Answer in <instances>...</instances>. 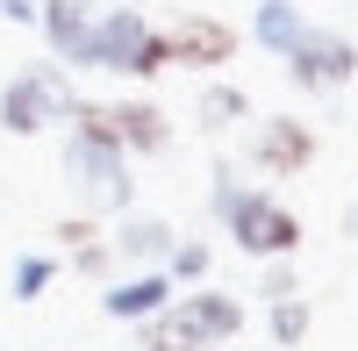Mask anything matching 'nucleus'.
Segmentation results:
<instances>
[{"instance_id":"nucleus-8","label":"nucleus","mask_w":358,"mask_h":351,"mask_svg":"<svg viewBox=\"0 0 358 351\" xmlns=\"http://www.w3.org/2000/svg\"><path fill=\"white\" fill-rule=\"evenodd\" d=\"M172 237H179V229H172L165 215H151V208H129V215H115V229H108V251H115V266H122V273H151V266H165Z\"/></svg>"},{"instance_id":"nucleus-1","label":"nucleus","mask_w":358,"mask_h":351,"mask_svg":"<svg viewBox=\"0 0 358 351\" xmlns=\"http://www.w3.org/2000/svg\"><path fill=\"white\" fill-rule=\"evenodd\" d=\"M208 215H215L229 237H236V251L258 258V266H265V258H294V251H301V215H294L273 187L236 180L229 158H215V172H208Z\"/></svg>"},{"instance_id":"nucleus-15","label":"nucleus","mask_w":358,"mask_h":351,"mask_svg":"<svg viewBox=\"0 0 358 351\" xmlns=\"http://www.w3.org/2000/svg\"><path fill=\"white\" fill-rule=\"evenodd\" d=\"M57 273H65V258H57V251H22L15 266H8V294H15V301H43L50 287H57Z\"/></svg>"},{"instance_id":"nucleus-6","label":"nucleus","mask_w":358,"mask_h":351,"mask_svg":"<svg viewBox=\"0 0 358 351\" xmlns=\"http://www.w3.org/2000/svg\"><path fill=\"white\" fill-rule=\"evenodd\" d=\"M315 151H322L315 122H301V115H251V165L265 180H301L315 165Z\"/></svg>"},{"instance_id":"nucleus-7","label":"nucleus","mask_w":358,"mask_h":351,"mask_svg":"<svg viewBox=\"0 0 358 351\" xmlns=\"http://www.w3.org/2000/svg\"><path fill=\"white\" fill-rule=\"evenodd\" d=\"M165 57L179 72H222V65H236V29L222 22V15H179L172 29H165Z\"/></svg>"},{"instance_id":"nucleus-10","label":"nucleus","mask_w":358,"mask_h":351,"mask_svg":"<svg viewBox=\"0 0 358 351\" xmlns=\"http://www.w3.org/2000/svg\"><path fill=\"white\" fill-rule=\"evenodd\" d=\"M108 129H115V143H122L129 158L172 151V115L158 101H108Z\"/></svg>"},{"instance_id":"nucleus-11","label":"nucleus","mask_w":358,"mask_h":351,"mask_svg":"<svg viewBox=\"0 0 358 351\" xmlns=\"http://www.w3.org/2000/svg\"><path fill=\"white\" fill-rule=\"evenodd\" d=\"M94 15H101V0H36V29H43V43L65 72L79 65V43L94 29Z\"/></svg>"},{"instance_id":"nucleus-22","label":"nucleus","mask_w":358,"mask_h":351,"mask_svg":"<svg viewBox=\"0 0 358 351\" xmlns=\"http://www.w3.org/2000/svg\"><path fill=\"white\" fill-rule=\"evenodd\" d=\"M0 22H15V29H36V0H0Z\"/></svg>"},{"instance_id":"nucleus-24","label":"nucleus","mask_w":358,"mask_h":351,"mask_svg":"<svg viewBox=\"0 0 358 351\" xmlns=\"http://www.w3.org/2000/svg\"><path fill=\"white\" fill-rule=\"evenodd\" d=\"M115 8H143V0H115Z\"/></svg>"},{"instance_id":"nucleus-20","label":"nucleus","mask_w":358,"mask_h":351,"mask_svg":"<svg viewBox=\"0 0 358 351\" xmlns=\"http://www.w3.org/2000/svg\"><path fill=\"white\" fill-rule=\"evenodd\" d=\"M294 294H301L294 258H265V273H258V301H294Z\"/></svg>"},{"instance_id":"nucleus-14","label":"nucleus","mask_w":358,"mask_h":351,"mask_svg":"<svg viewBox=\"0 0 358 351\" xmlns=\"http://www.w3.org/2000/svg\"><path fill=\"white\" fill-rule=\"evenodd\" d=\"M308 29H315V22H308L301 8H294V0H251V43H258V50L287 57L294 43L308 36Z\"/></svg>"},{"instance_id":"nucleus-9","label":"nucleus","mask_w":358,"mask_h":351,"mask_svg":"<svg viewBox=\"0 0 358 351\" xmlns=\"http://www.w3.org/2000/svg\"><path fill=\"white\" fill-rule=\"evenodd\" d=\"M172 294H179V287H172L158 266H151V273H122V280L101 287V315H108V323H151Z\"/></svg>"},{"instance_id":"nucleus-17","label":"nucleus","mask_w":358,"mask_h":351,"mask_svg":"<svg viewBox=\"0 0 358 351\" xmlns=\"http://www.w3.org/2000/svg\"><path fill=\"white\" fill-rule=\"evenodd\" d=\"M308 323H315L308 294H294V301H265V337H273V351H301Z\"/></svg>"},{"instance_id":"nucleus-18","label":"nucleus","mask_w":358,"mask_h":351,"mask_svg":"<svg viewBox=\"0 0 358 351\" xmlns=\"http://www.w3.org/2000/svg\"><path fill=\"white\" fill-rule=\"evenodd\" d=\"M29 79L43 86V108H50V122H65V115L86 101V94H79V79H72L65 65H57V57H36V65H29Z\"/></svg>"},{"instance_id":"nucleus-13","label":"nucleus","mask_w":358,"mask_h":351,"mask_svg":"<svg viewBox=\"0 0 358 351\" xmlns=\"http://www.w3.org/2000/svg\"><path fill=\"white\" fill-rule=\"evenodd\" d=\"M0 129H8V136H43V129H50L43 86L29 79V65H22V72H8V86H0Z\"/></svg>"},{"instance_id":"nucleus-3","label":"nucleus","mask_w":358,"mask_h":351,"mask_svg":"<svg viewBox=\"0 0 358 351\" xmlns=\"http://www.w3.org/2000/svg\"><path fill=\"white\" fill-rule=\"evenodd\" d=\"M57 172H65V187L79 194V215H129L136 208V172H129L122 143H101V136L65 129V143H57Z\"/></svg>"},{"instance_id":"nucleus-21","label":"nucleus","mask_w":358,"mask_h":351,"mask_svg":"<svg viewBox=\"0 0 358 351\" xmlns=\"http://www.w3.org/2000/svg\"><path fill=\"white\" fill-rule=\"evenodd\" d=\"M50 237H57V258H65V251H79V244L108 237V229H101V215H57V229H50Z\"/></svg>"},{"instance_id":"nucleus-23","label":"nucleus","mask_w":358,"mask_h":351,"mask_svg":"<svg viewBox=\"0 0 358 351\" xmlns=\"http://www.w3.org/2000/svg\"><path fill=\"white\" fill-rule=\"evenodd\" d=\"M344 229H358V201H351V208H344Z\"/></svg>"},{"instance_id":"nucleus-5","label":"nucleus","mask_w":358,"mask_h":351,"mask_svg":"<svg viewBox=\"0 0 358 351\" xmlns=\"http://www.w3.org/2000/svg\"><path fill=\"white\" fill-rule=\"evenodd\" d=\"M280 72H287L294 94H337V86L358 79V43L344 29H308V36L280 57Z\"/></svg>"},{"instance_id":"nucleus-12","label":"nucleus","mask_w":358,"mask_h":351,"mask_svg":"<svg viewBox=\"0 0 358 351\" xmlns=\"http://www.w3.org/2000/svg\"><path fill=\"white\" fill-rule=\"evenodd\" d=\"M251 115H258V101H251V86H236V79H208L201 94H194V122H201L208 136L251 122Z\"/></svg>"},{"instance_id":"nucleus-19","label":"nucleus","mask_w":358,"mask_h":351,"mask_svg":"<svg viewBox=\"0 0 358 351\" xmlns=\"http://www.w3.org/2000/svg\"><path fill=\"white\" fill-rule=\"evenodd\" d=\"M65 266H72L79 280H94V287H108V280H115V251H108V237H94V244H79V251H65Z\"/></svg>"},{"instance_id":"nucleus-4","label":"nucleus","mask_w":358,"mask_h":351,"mask_svg":"<svg viewBox=\"0 0 358 351\" xmlns=\"http://www.w3.org/2000/svg\"><path fill=\"white\" fill-rule=\"evenodd\" d=\"M136 330V323H129ZM151 337H172V344H201V351H222L244 337V301L222 294V287H179V294L143 323Z\"/></svg>"},{"instance_id":"nucleus-16","label":"nucleus","mask_w":358,"mask_h":351,"mask_svg":"<svg viewBox=\"0 0 358 351\" xmlns=\"http://www.w3.org/2000/svg\"><path fill=\"white\" fill-rule=\"evenodd\" d=\"M158 273L172 287H208V273H215V244H208V237H172V251H165Z\"/></svg>"},{"instance_id":"nucleus-2","label":"nucleus","mask_w":358,"mask_h":351,"mask_svg":"<svg viewBox=\"0 0 358 351\" xmlns=\"http://www.w3.org/2000/svg\"><path fill=\"white\" fill-rule=\"evenodd\" d=\"M72 72H115V79L151 86L158 72H172L165 29H151L143 8H101L94 29H86V43H79V65H72Z\"/></svg>"}]
</instances>
